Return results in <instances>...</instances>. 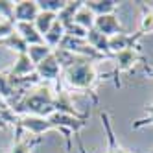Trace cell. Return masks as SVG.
Here are the masks:
<instances>
[{"instance_id": "1", "label": "cell", "mask_w": 153, "mask_h": 153, "mask_svg": "<svg viewBox=\"0 0 153 153\" xmlns=\"http://www.w3.org/2000/svg\"><path fill=\"white\" fill-rule=\"evenodd\" d=\"M11 111L20 116H41L48 118L56 113L53 109V91L45 81H39L37 85L30 87L22 94V98L11 107Z\"/></svg>"}, {"instance_id": "2", "label": "cell", "mask_w": 153, "mask_h": 153, "mask_svg": "<svg viewBox=\"0 0 153 153\" xmlns=\"http://www.w3.org/2000/svg\"><path fill=\"white\" fill-rule=\"evenodd\" d=\"M65 81L70 89L76 91H87L91 92L94 100H98V96L92 92V89L98 83V72H96V65L91 59L81 57L74 67L65 70Z\"/></svg>"}, {"instance_id": "3", "label": "cell", "mask_w": 153, "mask_h": 153, "mask_svg": "<svg viewBox=\"0 0 153 153\" xmlns=\"http://www.w3.org/2000/svg\"><path fill=\"white\" fill-rule=\"evenodd\" d=\"M15 127L28 131V135L31 137H41L46 131H57V127L50 122V118H41V116H20Z\"/></svg>"}, {"instance_id": "4", "label": "cell", "mask_w": 153, "mask_h": 153, "mask_svg": "<svg viewBox=\"0 0 153 153\" xmlns=\"http://www.w3.org/2000/svg\"><path fill=\"white\" fill-rule=\"evenodd\" d=\"M53 109H56V113L70 114V116H76V118H81V116L87 114V113L79 114L78 111H76L70 92H68V91H65L63 87H57V89L53 91Z\"/></svg>"}, {"instance_id": "5", "label": "cell", "mask_w": 153, "mask_h": 153, "mask_svg": "<svg viewBox=\"0 0 153 153\" xmlns=\"http://www.w3.org/2000/svg\"><path fill=\"white\" fill-rule=\"evenodd\" d=\"M39 15L37 0H20L15 2L13 7V22H33L35 17Z\"/></svg>"}, {"instance_id": "6", "label": "cell", "mask_w": 153, "mask_h": 153, "mask_svg": "<svg viewBox=\"0 0 153 153\" xmlns=\"http://www.w3.org/2000/svg\"><path fill=\"white\" fill-rule=\"evenodd\" d=\"M138 59H140L138 46L114 53V61H116L114 72H113V74H107V76H114V74H118V72H131V70H133V67L137 65V61H138ZM107 76H105V78H107Z\"/></svg>"}, {"instance_id": "7", "label": "cell", "mask_w": 153, "mask_h": 153, "mask_svg": "<svg viewBox=\"0 0 153 153\" xmlns=\"http://www.w3.org/2000/svg\"><path fill=\"white\" fill-rule=\"evenodd\" d=\"M61 67H59V63L56 59V56H53V52H52V56H48L45 61H41L37 67H35V74L41 78V81H57V78L61 76Z\"/></svg>"}, {"instance_id": "8", "label": "cell", "mask_w": 153, "mask_h": 153, "mask_svg": "<svg viewBox=\"0 0 153 153\" xmlns=\"http://www.w3.org/2000/svg\"><path fill=\"white\" fill-rule=\"evenodd\" d=\"M94 28L100 31V33H103L105 37H113V35H118V33H124V26L120 22V19L116 17V13L96 17Z\"/></svg>"}, {"instance_id": "9", "label": "cell", "mask_w": 153, "mask_h": 153, "mask_svg": "<svg viewBox=\"0 0 153 153\" xmlns=\"http://www.w3.org/2000/svg\"><path fill=\"white\" fill-rule=\"evenodd\" d=\"M140 37H142L140 31H137L135 35H129V33H126V31H124V33H118V35L109 37V50H111L113 57H114V53H118V52L135 48L137 42L140 41Z\"/></svg>"}, {"instance_id": "10", "label": "cell", "mask_w": 153, "mask_h": 153, "mask_svg": "<svg viewBox=\"0 0 153 153\" xmlns=\"http://www.w3.org/2000/svg\"><path fill=\"white\" fill-rule=\"evenodd\" d=\"M85 41L89 42V46L92 50H96L98 53H102L103 57H113L111 50H109V37H105L103 33H100L96 28H91L89 31H87Z\"/></svg>"}, {"instance_id": "11", "label": "cell", "mask_w": 153, "mask_h": 153, "mask_svg": "<svg viewBox=\"0 0 153 153\" xmlns=\"http://www.w3.org/2000/svg\"><path fill=\"white\" fill-rule=\"evenodd\" d=\"M7 74L13 76V78H26V76L35 74V65L31 63L28 53H19L17 59L11 65V68L7 70Z\"/></svg>"}, {"instance_id": "12", "label": "cell", "mask_w": 153, "mask_h": 153, "mask_svg": "<svg viewBox=\"0 0 153 153\" xmlns=\"http://www.w3.org/2000/svg\"><path fill=\"white\" fill-rule=\"evenodd\" d=\"M15 31L26 41L28 46H35V45H45V37L35 30L33 22H17Z\"/></svg>"}, {"instance_id": "13", "label": "cell", "mask_w": 153, "mask_h": 153, "mask_svg": "<svg viewBox=\"0 0 153 153\" xmlns=\"http://www.w3.org/2000/svg\"><path fill=\"white\" fill-rule=\"evenodd\" d=\"M20 131L22 129L17 127V138L9 153H31V149L42 142V137H20Z\"/></svg>"}, {"instance_id": "14", "label": "cell", "mask_w": 153, "mask_h": 153, "mask_svg": "<svg viewBox=\"0 0 153 153\" xmlns=\"http://www.w3.org/2000/svg\"><path fill=\"white\" fill-rule=\"evenodd\" d=\"M85 6L94 13V17L113 15L118 9V2H114V0H89V2H85Z\"/></svg>"}, {"instance_id": "15", "label": "cell", "mask_w": 153, "mask_h": 153, "mask_svg": "<svg viewBox=\"0 0 153 153\" xmlns=\"http://www.w3.org/2000/svg\"><path fill=\"white\" fill-rule=\"evenodd\" d=\"M81 6H83V2H79V0H76V2H67L65 7L57 13V22L67 30L70 24H74V17H76V13H78V9Z\"/></svg>"}, {"instance_id": "16", "label": "cell", "mask_w": 153, "mask_h": 153, "mask_svg": "<svg viewBox=\"0 0 153 153\" xmlns=\"http://www.w3.org/2000/svg\"><path fill=\"white\" fill-rule=\"evenodd\" d=\"M0 48L13 50V52H17V56H19V53H28V45H26V41L20 37L17 31H13L11 35H7L6 39L0 41Z\"/></svg>"}, {"instance_id": "17", "label": "cell", "mask_w": 153, "mask_h": 153, "mask_svg": "<svg viewBox=\"0 0 153 153\" xmlns=\"http://www.w3.org/2000/svg\"><path fill=\"white\" fill-rule=\"evenodd\" d=\"M57 20V15L56 13H48V11H39V15L35 17V20H33V26H35V30L39 31V33L45 37L48 31H50V28L53 26V22Z\"/></svg>"}, {"instance_id": "18", "label": "cell", "mask_w": 153, "mask_h": 153, "mask_svg": "<svg viewBox=\"0 0 153 153\" xmlns=\"http://www.w3.org/2000/svg\"><path fill=\"white\" fill-rule=\"evenodd\" d=\"M94 20H96L94 13H92L91 9L85 6V2H83V6L78 9V13H76V17H74V24H78V26H81L83 30L89 31L91 28H94Z\"/></svg>"}, {"instance_id": "19", "label": "cell", "mask_w": 153, "mask_h": 153, "mask_svg": "<svg viewBox=\"0 0 153 153\" xmlns=\"http://www.w3.org/2000/svg\"><path fill=\"white\" fill-rule=\"evenodd\" d=\"M100 118H102V124H103V129H105V135H107V151L105 153H116V137H114V131H113V126H111V118H109V113L107 111H102L100 113Z\"/></svg>"}, {"instance_id": "20", "label": "cell", "mask_w": 153, "mask_h": 153, "mask_svg": "<svg viewBox=\"0 0 153 153\" xmlns=\"http://www.w3.org/2000/svg\"><path fill=\"white\" fill-rule=\"evenodd\" d=\"M65 35H67V33H65V28L56 20V22H53V26L50 28V31L45 35V45H48L52 50H56V48L61 45V41H63Z\"/></svg>"}, {"instance_id": "21", "label": "cell", "mask_w": 153, "mask_h": 153, "mask_svg": "<svg viewBox=\"0 0 153 153\" xmlns=\"http://www.w3.org/2000/svg\"><path fill=\"white\" fill-rule=\"evenodd\" d=\"M52 48L48 46V45H35V46H28V57L31 59V63L37 65L41 63V61H45L48 56H52Z\"/></svg>"}, {"instance_id": "22", "label": "cell", "mask_w": 153, "mask_h": 153, "mask_svg": "<svg viewBox=\"0 0 153 153\" xmlns=\"http://www.w3.org/2000/svg\"><path fill=\"white\" fill-rule=\"evenodd\" d=\"M140 9H142V19H140V33L146 35V33H153V9L148 7L144 2H138Z\"/></svg>"}, {"instance_id": "23", "label": "cell", "mask_w": 153, "mask_h": 153, "mask_svg": "<svg viewBox=\"0 0 153 153\" xmlns=\"http://www.w3.org/2000/svg\"><path fill=\"white\" fill-rule=\"evenodd\" d=\"M67 0H37L39 11H48V13H59L61 9L65 7Z\"/></svg>"}, {"instance_id": "24", "label": "cell", "mask_w": 153, "mask_h": 153, "mask_svg": "<svg viewBox=\"0 0 153 153\" xmlns=\"http://www.w3.org/2000/svg\"><path fill=\"white\" fill-rule=\"evenodd\" d=\"M13 7L15 2H11V0H0V19L13 20Z\"/></svg>"}, {"instance_id": "25", "label": "cell", "mask_w": 153, "mask_h": 153, "mask_svg": "<svg viewBox=\"0 0 153 153\" xmlns=\"http://www.w3.org/2000/svg\"><path fill=\"white\" fill-rule=\"evenodd\" d=\"M15 31V22L7 19H0V41L6 39L7 35H11Z\"/></svg>"}, {"instance_id": "26", "label": "cell", "mask_w": 153, "mask_h": 153, "mask_svg": "<svg viewBox=\"0 0 153 153\" xmlns=\"http://www.w3.org/2000/svg\"><path fill=\"white\" fill-rule=\"evenodd\" d=\"M146 113H148L146 118H140V120H135L133 122V129H140L144 126H153V105L146 107Z\"/></svg>"}, {"instance_id": "27", "label": "cell", "mask_w": 153, "mask_h": 153, "mask_svg": "<svg viewBox=\"0 0 153 153\" xmlns=\"http://www.w3.org/2000/svg\"><path fill=\"white\" fill-rule=\"evenodd\" d=\"M65 33L70 35V37H76V39H85L87 37V30H83L78 24H70L67 30H65Z\"/></svg>"}, {"instance_id": "28", "label": "cell", "mask_w": 153, "mask_h": 153, "mask_svg": "<svg viewBox=\"0 0 153 153\" xmlns=\"http://www.w3.org/2000/svg\"><path fill=\"white\" fill-rule=\"evenodd\" d=\"M76 140H78V146H79V153H87V149L83 146V140L79 138V135H76Z\"/></svg>"}, {"instance_id": "29", "label": "cell", "mask_w": 153, "mask_h": 153, "mask_svg": "<svg viewBox=\"0 0 153 153\" xmlns=\"http://www.w3.org/2000/svg\"><path fill=\"white\" fill-rule=\"evenodd\" d=\"M7 127V124H6V120L2 118V116H0V129H6Z\"/></svg>"}, {"instance_id": "30", "label": "cell", "mask_w": 153, "mask_h": 153, "mask_svg": "<svg viewBox=\"0 0 153 153\" xmlns=\"http://www.w3.org/2000/svg\"><path fill=\"white\" fill-rule=\"evenodd\" d=\"M116 153H129V151H126L122 146H116Z\"/></svg>"}, {"instance_id": "31", "label": "cell", "mask_w": 153, "mask_h": 153, "mask_svg": "<svg viewBox=\"0 0 153 153\" xmlns=\"http://www.w3.org/2000/svg\"><path fill=\"white\" fill-rule=\"evenodd\" d=\"M149 76H153V68H149Z\"/></svg>"}]
</instances>
